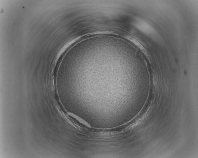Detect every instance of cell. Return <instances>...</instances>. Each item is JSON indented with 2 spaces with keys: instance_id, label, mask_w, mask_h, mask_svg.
<instances>
[{
  "instance_id": "1",
  "label": "cell",
  "mask_w": 198,
  "mask_h": 158,
  "mask_svg": "<svg viewBox=\"0 0 198 158\" xmlns=\"http://www.w3.org/2000/svg\"><path fill=\"white\" fill-rule=\"evenodd\" d=\"M135 24L138 29L144 33L149 34L153 31L152 27L147 23L142 20H137Z\"/></svg>"
}]
</instances>
